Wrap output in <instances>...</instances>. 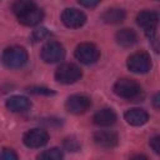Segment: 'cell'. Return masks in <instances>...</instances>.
I'll return each instance as SVG.
<instances>
[{
  "label": "cell",
  "mask_w": 160,
  "mask_h": 160,
  "mask_svg": "<svg viewBox=\"0 0 160 160\" xmlns=\"http://www.w3.org/2000/svg\"><path fill=\"white\" fill-rule=\"evenodd\" d=\"M92 121L98 126H111L116 122V114L112 109L104 108L95 112L92 116Z\"/></svg>",
  "instance_id": "5bb4252c"
},
{
  "label": "cell",
  "mask_w": 160,
  "mask_h": 160,
  "mask_svg": "<svg viewBox=\"0 0 160 160\" xmlns=\"http://www.w3.org/2000/svg\"><path fill=\"white\" fill-rule=\"evenodd\" d=\"M158 22H159V15H158V12H155V11L144 10V11H140V12L136 15V24H138L141 29H144L145 32L156 30Z\"/></svg>",
  "instance_id": "30bf717a"
},
{
  "label": "cell",
  "mask_w": 160,
  "mask_h": 160,
  "mask_svg": "<svg viewBox=\"0 0 160 160\" xmlns=\"http://www.w3.org/2000/svg\"><path fill=\"white\" fill-rule=\"evenodd\" d=\"M40 56L48 64L58 62V61H60V60L64 59V56H65V49L58 41H48L41 48Z\"/></svg>",
  "instance_id": "8992f818"
},
{
  "label": "cell",
  "mask_w": 160,
  "mask_h": 160,
  "mask_svg": "<svg viewBox=\"0 0 160 160\" xmlns=\"http://www.w3.org/2000/svg\"><path fill=\"white\" fill-rule=\"evenodd\" d=\"M38 159H44V160H60L62 159V152L58 148H51L48 150H44L38 155Z\"/></svg>",
  "instance_id": "d6986e66"
},
{
  "label": "cell",
  "mask_w": 160,
  "mask_h": 160,
  "mask_svg": "<svg viewBox=\"0 0 160 160\" xmlns=\"http://www.w3.org/2000/svg\"><path fill=\"white\" fill-rule=\"evenodd\" d=\"M5 105L12 112H22V111H26L31 106V102L26 96L14 95V96H11L6 100Z\"/></svg>",
  "instance_id": "2e32d148"
},
{
  "label": "cell",
  "mask_w": 160,
  "mask_h": 160,
  "mask_svg": "<svg viewBox=\"0 0 160 160\" xmlns=\"http://www.w3.org/2000/svg\"><path fill=\"white\" fill-rule=\"evenodd\" d=\"M22 141L28 148H32V149L41 148L48 144L49 134L42 129H31L24 134Z\"/></svg>",
  "instance_id": "9c48e42d"
},
{
  "label": "cell",
  "mask_w": 160,
  "mask_h": 160,
  "mask_svg": "<svg viewBox=\"0 0 160 160\" xmlns=\"http://www.w3.org/2000/svg\"><path fill=\"white\" fill-rule=\"evenodd\" d=\"M90 106H91L90 98L86 95H82V94L71 95L66 99V102H65L66 110L71 114H75V115H80V114L86 112Z\"/></svg>",
  "instance_id": "52a82bcc"
},
{
  "label": "cell",
  "mask_w": 160,
  "mask_h": 160,
  "mask_svg": "<svg viewBox=\"0 0 160 160\" xmlns=\"http://www.w3.org/2000/svg\"><path fill=\"white\" fill-rule=\"evenodd\" d=\"M49 35V32H48V30L46 29H36L34 32H32V35H31V39H32V41H39V40H42L44 38H46Z\"/></svg>",
  "instance_id": "603a6c76"
},
{
  "label": "cell",
  "mask_w": 160,
  "mask_h": 160,
  "mask_svg": "<svg viewBox=\"0 0 160 160\" xmlns=\"http://www.w3.org/2000/svg\"><path fill=\"white\" fill-rule=\"evenodd\" d=\"M61 21L66 28L79 29L86 22V15L78 9L69 8L61 12Z\"/></svg>",
  "instance_id": "ba28073f"
},
{
  "label": "cell",
  "mask_w": 160,
  "mask_h": 160,
  "mask_svg": "<svg viewBox=\"0 0 160 160\" xmlns=\"http://www.w3.org/2000/svg\"><path fill=\"white\" fill-rule=\"evenodd\" d=\"M18 154L12 149H2L0 151V160H16Z\"/></svg>",
  "instance_id": "7402d4cb"
},
{
  "label": "cell",
  "mask_w": 160,
  "mask_h": 160,
  "mask_svg": "<svg viewBox=\"0 0 160 160\" xmlns=\"http://www.w3.org/2000/svg\"><path fill=\"white\" fill-rule=\"evenodd\" d=\"M159 99H160V95H159V94H155L152 102H154V106H155L156 109H159V108H160V105H159V101H160V100H159Z\"/></svg>",
  "instance_id": "484cf974"
},
{
  "label": "cell",
  "mask_w": 160,
  "mask_h": 160,
  "mask_svg": "<svg viewBox=\"0 0 160 160\" xmlns=\"http://www.w3.org/2000/svg\"><path fill=\"white\" fill-rule=\"evenodd\" d=\"M78 1H79V4L82 5L84 8H90V9H91V8L98 6L101 0H78Z\"/></svg>",
  "instance_id": "d4e9b609"
},
{
  "label": "cell",
  "mask_w": 160,
  "mask_h": 160,
  "mask_svg": "<svg viewBox=\"0 0 160 160\" xmlns=\"http://www.w3.org/2000/svg\"><path fill=\"white\" fill-rule=\"evenodd\" d=\"M114 92L120 98L129 99V100H135L140 96L141 88L135 80L122 78V79H119L114 84Z\"/></svg>",
  "instance_id": "7a4b0ae2"
},
{
  "label": "cell",
  "mask_w": 160,
  "mask_h": 160,
  "mask_svg": "<svg viewBox=\"0 0 160 160\" xmlns=\"http://www.w3.org/2000/svg\"><path fill=\"white\" fill-rule=\"evenodd\" d=\"M150 148L152 149V151L155 154H160V136H154L150 139Z\"/></svg>",
  "instance_id": "cb8c5ba5"
},
{
  "label": "cell",
  "mask_w": 160,
  "mask_h": 160,
  "mask_svg": "<svg viewBox=\"0 0 160 160\" xmlns=\"http://www.w3.org/2000/svg\"><path fill=\"white\" fill-rule=\"evenodd\" d=\"M94 142L102 148V149H112L118 145L119 142V138L116 135V132L110 131V130H100L96 131L92 136Z\"/></svg>",
  "instance_id": "8fae6325"
},
{
  "label": "cell",
  "mask_w": 160,
  "mask_h": 160,
  "mask_svg": "<svg viewBox=\"0 0 160 160\" xmlns=\"http://www.w3.org/2000/svg\"><path fill=\"white\" fill-rule=\"evenodd\" d=\"M34 5H36L34 2V0H15L14 4H12V12L16 16H19L20 14H22L28 9L32 8Z\"/></svg>",
  "instance_id": "ac0fdd59"
},
{
  "label": "cell",
  "mask_w": 160,
  "mask_h": 160,
  "mask_svg": "<svg viewBox=\"0 0 160 160\" xmlns=\"http://www.w3.org/2000/svg\"><path fill=\"white\" fill-rule=\"evenodd\" d=\"M82 72H81V69L75 65V64H71V62H65V64H61L56 71H55V79L56 81L61 82V84H74L80 78H81Z\"/></svg>",
  "instance_id": "3957f363"
},
{
  "label": "cell",
  "mask_w": 160,
  "mask_h": 160,
  "mask_svg": "<svg viewBox=\"0 0 160 160\" xmlns=\"http://www.w3.org/2000/svg\"><path fill=\"white\" fill-rule=\"evenodd\" d=\"M28 91L35 95H54V90L48 89V88H42V86H30L28 88Z\"/></svg>",
  "instance_id": "44dd1931"
},
{
  "label": "cell",
  "mask_w": 160,
  "mask_h": 160,
  "mask_svg": "<svg viewBox=\"0 0 160 160\" xmlns=\"http://www.w3.org/2000/svg\"><path fill=\"white\" fill-rule=\"evenodd\" d=\"M126 66L132 72L145 74L151 69V59L145 51H138L128 58Z\"/></svg>",
  "instance_id": "5b68a950"
},
{
  "label": "cell",
  "mask_w": 160,
  "mask_h": 160,
  "mask_svg": "<svg viewBox=\"0 0 160 160\" xmlns=\"http://www.w3.org/2000/svg\"><path fill=\"white\" fill-rule=\"evenodd\" d=\"M75 58L85 64V65H91L95 64L99 58H100V50L98 49L96 45L91 44V42H81L76 46L75 49Z\"/></svg>",
  "instance_id": "277c9868"
},
{
  "label": "cell",
  "mask_w": 160,
  "mask_h": 160,
  "mask_svg": "<svg viewBox=\"0 0 160 160\" xmlns=\"http://www.w3.org/2000/svg\"><path fill=\"white\" fill-rule=\"evenodd\" d=\"M124 118H125L126 122L130 124V125H132V126H142L149 120L148 112L145 110H142V109H139V108L129 109L124 114Z\"/></svg>",
  "instance_id": "4fadbf2b"
},
{
  "label": "cell",
  "mask_w": 160,
  "mask_h": 160,
  "mask_svg": "<svg viewBox=\"0 0 160 160\" xmlns=\"http://www.w3.org/2000/svg\"><path fill=\"white\" fill-rule=\"evenodd\" d=\"M16 18H18L19 22L25 26H35V25L40 24L41 20L44 19V11L40 8H38V5H34L32 8L28 9L26 11H24L22 14H20Z\"/></svg>",
  "instance_id": "7c38bea8"
},
{
  "label": "cell",
  "mask_w": 160,
  "mask_h": 160,
  "mask_svg": "<svg viewBox=\"0 0 160 160\" xmlns=\"http://www.w3.org/2000/svg\"><path fill=\"white\" fill-rule=\"evenodd\" d=\"M64 148L69 151H78L80 149V142L76 138L70 136V138H66L64 140Z\"/></svg>",
  "instance_id": "ffe728a7"
},
{
  "label": "cell",
  "mask_w": 160,
  "mask_h": 160,
  "mask_svg": "<svg viewBox=\"0 0 160 160\" xmlns=\"http://www.w3.org/2000/svg\"><path fill=\"white\" fill-rule=\"evenodd\" d=\"M126 12L120 8H109L101 14V20L105 24H119L125 20Z\"/></svg>",
  "instance_id": "e0dca14e"
},
{
  "label": "cell",
  "mask_w": 160,
  "mask_h": 160,
  "mask_svg": "<svg viewBox=\"0 0 160 160\" xmlns=\"http://www.w3.org/2000/svg\"><path fill=\"white\" fill-rule=\"evenodd\" d=\"M116 42L122 48H131L138 42V35L132 29H121L115 34Z\"/></svg>",
  "instance_id": "9a60e30c"
},
{
  "label": "cell",
  "mask_w": 160,
  "mask_h": 160,
  "mask_svg": "<svg viewBox=\"0 0 160 160\" xmlns=\"http://www.w3.org/2000/svg\"><path fill=\"white\" fill-rule=\"evenodd\" d=\"M29 55L22 46H10L2 52L1 60L4 65L9 69H19L28 62Z\"/></svg>",
  "instance_id": "6da1fadb"
}]
</instances>
